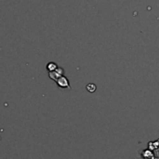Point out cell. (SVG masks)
<instances>
[{
	"label": "cell",
	"instance_id": "277c9868",
	"mask_svg": "<svg viewBox=\"0 0 159 159\" xmlns=\"http://www.w3.org/2000/svg\"><path fill=\"white\" fill-rule=\"evenodd\" d=\"M159 148V140L153 142V143H148V149H150L151 151H157Z\"/></svg>",
	"mask_w": 159,
	"mask_h": 159
},
{
	"label": "cell",
	"instance_id": "6da1fadb",
	"mask_svg": "<svg viewBox=\"0 0 159 159\" xmlns=\"http://www.w3.org/2000/svg\"><path fill=\"white\" fill-rule=\"evenodd\" d=\"M64 74V70L61 68V67H58L56 70L52 71V72H49L48 73V76L50 79L54 80V81H57L61 76H62Z\"/></svg>",
	"mask_w": 159,
	"mask_h": 159
},
{
	"label": "cell",
	"instance_id": "52a82bcc",
	"mask_svg": "<svg viewBox=\"0 0 159 159\" xmlns=\"http://www.w3.org/2000/svg\"><path fill=\"white\" fill-rule=\"evenodd\" d=\"M149 159H159V157H157V156L155 155V157H151V158Z\"/></svg>",
	"mask_w": 159,
	"mask_h": 159
},
{
	"label": "cell",
	"instance_id": "7a4b0ae2",
	"mask_svg": "<svg viewBox=\"0 0 159 159\" xmlns=\"http://www.w3.org/2000/svg\"><path fill=\"white\" fill-rule=\"evenodd\" d=\"M57 85L61 88V89H71V86H70V83H69V80L67 77H65L64 75L61 76L57 81Z\"/></svg>",
	"mask_w": 159,
	"mask_h": 159
},
{
	"label": "cell",
	"instance_id": "3957f363",
	"mask_svg": "<svg viewBox=\"0 0 159 159\" xmlns=\"http://www.w3.org/2000/svg\"><path fill=\"white\" fill-rule=\"evenodd\" d=\"M140 156L143 159H149L153 157H155V152L151 151L150 149H144V150L141 151Z\"/></svg>",
	"mask_w": 159,
	"mask_h": 159
},
{
	"label": "cell",
	"instance_id": "8992f818",
	"mask_svg": "<svg viewBox=\"0 0 159 159\" xmlns=\"http://www.w3.org/2000/svg\"><path fill=\"white\" fill-rule=\"evenodd\" d=\"M57 68H58V65L56 63H54V62H49L47 65V69H48V72H52V71L56 70Z\"/></svg>",
	"mask_w": 159,
	"mask_h": 159
},
{
	"label": "cell",
	"instance_id": "5b68a950",
	"mask_svg": "<svg viewBox=\"0 0 159 159\" xmlns=\"http://www.w3.org/2000/svg\"><path fill=\"white\" fill-rule=\"evenodd\" d=\"M86 89H87L89 92L93 93V92H95V91H96L97 87H96V85H95V84H93V83H89V84H88V85L86 86Z\"/></svg>",
	"mask_w": 159,
	"mask_h": 159
}]
</instances>
